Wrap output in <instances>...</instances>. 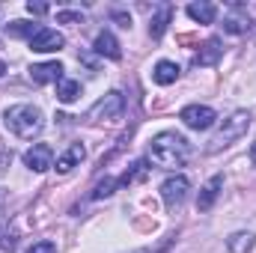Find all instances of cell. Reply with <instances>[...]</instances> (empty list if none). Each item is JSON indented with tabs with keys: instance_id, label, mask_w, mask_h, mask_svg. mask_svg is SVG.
I'll list each match as a JSON object with an SVG mask.
<instances>
[{
	"instance_id": "obj_17",
	"label": "cell",
	"mask_w": 256,
	"mask_h": 253,
	"mask_svg": "<svg viewBox=\"0 0 256 253\" xmlns=\"http://www.w3.org/2000/svg\"><path fill=\"white\" fill-rule=\"evenodd\" d=\"M188 15H191L194 21H200V24H212V21H214V15H218V6H214V3H206V0H200V3H191V6H188Z\"/></svg>"
},
{
	"instance_id": "obj_13",
	"label": "cell",
	"mask_w": 256,
	"mask_h": 253,
	"mask_svg": "<svg viewBox=\"0 0 256 253\" xmlns=\"http://www.w3.org/2000/svg\"><path fill=\"white\" fill-rule=\"evenodd\" d=\"M179 72H182V68H179L176 63L161 60V63L152 68V80H155V84H161V86H170V84H176V80H179Z\"/></svg>"
},
{
	"instance_id": "obj_28",
	"label": "cell",
	"mask_w": 256,
	"mask_h": 253,
	"mask_svg": "<svg viewBox=\"0 0 256 253\" xmlns=\"http://www.w3.org/2000/svg\"><path fill=\"white\" fill-rule=\"evenodd\" d=\"M250 161H254V164H256V143H254V146H250Z\"/></svg>"
},
{
	"instance_id": "obj_25",
	"label": "cell",
	"mask_w": 256,
	"mask_h": 253,
	"mask_svg": "<svg viewBox=\"0 0 256 253\" xmlns=\"http://www.w3.org/2000/svg\"><path fill=\"white\" fill-rule=\"evenodd\" d=\"M48 9H51V6H48V3H33V0H30V3H27V12H30V15H45V12H48Z\"/></svg>"
},
{
	"instance_id": "obj_2",
	"label": "cell",
	"mask_w": 256,
	"mask_h": 253,
	"mask_svg": "<svg viewBox=\"0 0 256 253\" xmlns=\"http://www.w3.org/2000/svg\"><path fill=\"white\" fill-rule=\"evenodd\" d=\"M3 122H6V128H9L15 137L33 140V137L45 128V114H42L39 108H33V104H12V108H6V114H3Z\"/></svg>"
},
{
	"instance_id": "obj_19",
	"label": "cell",
	"mask_w": 256,
	"mask_h": 253,
	"mask_svg": "<svg viewBox=\"0 0 256 253\" xmlns=\"http://www.w3.org/2000/svg\"><path fill=\"white\" fill-rule=\"evenodd\" d=\"M78 96H80V84H78V80H72V78H60V80H57V98H60L63 104H72Z\"/></svg>"
},
{
	"instance_id": "obj_16",
	"label": "cell",
	"mask_w": 256,
	"mask_h": 253,
	"mask_svg": "<svg viewBox=\"0 0 256 253\" xmlns=\"http://www.w3.org/2000/svg\"><path fill=\"white\" fill-rule=\"evenodd\" d=\"M220 54H224L220 39H208V42L202 45V51L194 57V66H214L218 60H220Z\"/></svg>"
},
{
	"instance_id": "obj_22",
	"label": "cell",
	"mask_w": 256,
	"mask_h": 253,
	"mask_svg": "<svg viewBox=\"0 0 256 253\" xmlns=\"http://www.w3.org/2000/svg\"><path fill=\"white\" fill-rule=\"evenodd\" d=\"M116 185H120V179H104V182H98L96 190H92V200H104V196H110Z\"/></svg>"
},
{
	"instance_id": "obj_24",
	"label": "cell",
	"mask_w": 256,
	"mask_h": 253,
	"mask_svg": "<svg viewBox=\"0 0 256 253\" xmlns=\"http://www.w3.org/2000/svg\"><path fill=\"white\" fill-rule=\"evenodd\" d=\"M57 21L60 24H84V15L80 12H57Z\"/></svg>"
},
{
	"instance_id": "obj_23",
	"label": "cell",
	"mask_w": 256,
	"mask_h": 253,
	"mask_svg": "<svg viewBox=\"0 0 256 253\" xmlns=\"http://www.w3.org/2000/svg\"><path fill=\"white\" fill-rule=\"evenodd\" d=\"M27 253H57V244L48 242V238H45V242H33V244L27 248Z\"/></svg>"
},
{
	"instance_id": "obj_20",
	"label": "cell",
	"mask_w": 256,
	"mask_h": 253,
	"mask_svg": "<svg viewBox=\"0 0 256 253\" xmlns=\"http://www.w3.org/2000/svg\"><path fill=\"white\" fill-rule=\"evenodd\" d=\"M6 30H9L12 36H24V39L30 42V39H33L39 30H42V24H36V21H33V24H30V21H12Z\"/></svg>"
},
{
	"instance_id": "obj_21",
	"label": "cell",
	"mask_w": 256,
	"mask_h": 253,
	"mask_svg": "<svg viewBox=\"0 0 256 253\" xmlns=\"http://www.w3.org/2000/svg\"><path fill=\"white\" fill-rule=\"evenodd\" d=\"M146 173H149V167H146L143 161H134V164H131V170H126V173H122V179H120V185H131V182H137V179H143Z\"/></svg>"
},
{
	"instance_id": "obj_9",
	"label": "cell",
	"mask_w": 256,
	"mask_h": 253,
	"mask_svg": "<svg viewBox=\"0 0 256 253\" xmlns=\"http://www.w3.org/2000/svg\"><path fill=\"white\" fill-rule=\"evenodd\" d=\"M254 24H250V15H248V9L244 6H232V12L224 18V30L226 33H232V36H238V33H248Z\"/></svg>"
},
{
	"instance_id": "obj_10",
	"label": "cell",
	"mask_w": 256,
	"mask_h": 253,
	"mask_svg": "<svg viewBox=\"0 0 256 253\" xmlns=\"http://www.w3.org/2000/svg\"><path fill=\"white\" fill-rule=\"evenodd\" d=\"M63 78V66L57 63H36V66H30V80L33 84H51V80H60Z\"/></svg>"
},
{
	"instance_id": "obj_29",
	"label": "cell",
	"mask_w": 256,
	"mask_h": 253,
	"mask_svg": "<svg viewBox=\"0 0 256 253\" xmlns=\"http://www.w3.org/2000/svg\"><path fill=\"white\" fill-rule=\"evenodd\" d=\"M137 253H158V250H152V248H143V250H137Z\"/></svg>"
},
{
	"instance_id": "obj_26",
	"label": "cell",
	"mask_w": 256,
	"mask_h": 253,
	"mask_svg": "<svg viewBox=\"0 0 256 253\" xmlns=\"http://www.w3.org/2000/svg\"><path fill=\"white\" fill-rule=\"evenodd\" d=\"M110 15H114V18L120 21V27H126V30L131 27V15H128V12H122V9H114Z\"/></svg>"
},
{
	"instance_id": "obj_14",
	"label": "cell",
	"mask_w": 256,
	"mask_h": 253,
	"mask_svg": "<svg viewBox=\"0 0 256 253\" xmlns=\"http://www.w3.org/2000/svg\"><path fill=\"white\" fill-rule=\"evenodd\" d=\"M170 18H173V6L170 3H161L158 12H155V18H152V24H149V36L152 39H161L164 30H167V24H170Z\"/></svg>"
},
{
	"instance_id": "obj_30",
	"label": "cell",
	"mask_w": 256,
	"mask_h": 253,
	"mask_svg": "<svg viewBox=\"0 0 256 253\" xmlns=\"http://www.w3.org/2000/svg\"><path fill=\"white\" fill-rule=\"evenodd\" d=\"M3 72H6V63H3V60H0V74H3Z\"/></svg>"
},
{
	"instance_id": "obj_5",
	"label": "cell",
	"mask_w": 256,
	"mask_h": 253,
	"mask_svg": "<svg viewBox=\"0 0 256 253\" xmlns=\"http://www.w3.org/2000/svg\"><path fill=\"white\" fill-rule=\"evenodd\" d=\"M188 190H191L188 176H170V179L161 185V200H164V206H167V208H176V206H182V202H185Z\"/></svg>"
},
{
	"instance_id": "obj_12",
	"label": "cell",
	"mask_w": 256,
	"mask_h": 253,
	"mask_svg": "<svg viewBox=\"0 0 256 253\" xmlns=\"http://www.w3.org/2000/svg\"><path fill=\"white\" fill-rule=\"evenodd\" d=\"M96 54H102V57H108V60H122L120 42H116L114 33H108V30H102V33L96 36Z\"/></svg>"
},
{
	"instance_id": "obj_18",
	"label": "cell",
	"mask_w": 256,
	"mask_h": 253,
	"mask_svg": "<svg viewBox=\"0 0 256 253\" xmlns=\"http://www.w3.org/2000/svg\"><path fill=\"white\" fill-rule=\"evenodd\" d=\"M256 244V232H232L226 238V248L230 253H248Z\"/></svg>"
},
{
	"instance_id": "obj_8",
	"label": "cell",
	"mask_w": 256,
	"mask_h": 253,
	"mask_svg": "<svg viewBox=\"0 0 256 253\" xmlns=\"http://www.w3.org/2000/svg\"><path fill=\"white\" fill-rule=\"evenodd\" d=\"M66 45L63 33H57V30H51V27H42L33 39H30V48L36 51V54H51V51H60Z\"/></svg>"
},
{
	"instance_id": "obj_15",
	"label": "cell",
	"mask_w": 256,
	"mask_h": 253,
	"mask_svg": "<svg viewBox=\"0 0 256 253\" xmlns=\"http://www.w3.org/2000/svg\"><path fill=\"white\" fill-rule=\"evenodd\" d=\"M220 185H224L220 176H212V179H208V185L200 190V200H196V208H200V212H208V208L214 206V200H218V194H220Z\"/></svg>"
},
{
	"instance_id": "obj_3",
	"label": "cell",
	"mask_w": 256,
	"mask_h": 253,
	"mask_svg": "<svg viewBox=\"0 0 256 253\" xmlns=\"http://www.w3.org/2000/svg\"><path fill=\"white\" fill-rule=\"evenodd\" d=\"M248 128H250V114H248V110H236L232 116L224 120V126L218 128V134L212 137L208 152H220V149L232 146L236 140H242V137L248 134Z\"/></svg>"
},
{
	"instance_id": "obj_11",
	"label": "cell",
	"mask_w": 256,
	"mask_h": 253,
	"mask_svg": "<svg viewBox=\"0 0 256 253\" xmlns=\"http://www.w3.org/2000/svg\"><path fill=\"white\" fill-rule=\"evenodd\" d=\"M84 158H86L84 143H68V149H66L63 155L57 158V173H72V170H74Z\"/></svg>"
},
{
	"instance_id": "obj_6",
	"label": "cell",
	"mask_w": 256,
	"mask_h": 253,
	"mask_svg": "<svg viewBox=\"0 0 256 253\" xmlns=\"http://www.w3.org/2000/svg\"><path fill=\"white\" fill-rule=\"evenodd\" d=\"M214 120H218V114L212 110V108H206V104H188L185 110H182V122L194 131H206V128L214 126Z\"/></svg>"
},
{
	"instance_id": "obj_7",
	"label": "cell",
	"mask_w": 256,
	"mask_h": 253,
	"mask_svg": "<svg viewBox=\"0 0 256 253\" xmlns=\"http://www.w3.org/2000/svg\"><path fill=\"white\" fill-rule=\"evenodd\" d=\"M24 164H27V170H33V173H45V170L54 167V149H51L48 143H36L33 149L24 152Z\"/></svg>"
},
{
	"instance_id": "obj_4",
	"label": "cell",
	"mask_w": 256,
	"mask_h": 253,
	"mask_svg": "<svg viewBox=\"0 0 256 253\" xmlns=\"http://www.w3.org/2000/svg\"><path fill=\"white\" fill-rule=\"evenodd\" d=\"M122 114H126V96H122L120 90H114V92H108L104 98H98V102L90 108L86 120H90V122H120Z\"/></svg>"
},
{
	"instance_id": "obj_1",
	"label": "cell",
	"mask_w": 256,
	"mask_h": 253,
	"mask_svg": "<svg viewBox=\"0 0 256 253\" xmlns=\"http://www.w3.org/2000/svg\"><path fill=\"white\" fill-rule=\"evenodd\" d=\"M188 155H191V143H188L182 134H176V131H161V134H155L152 143H149V158H152V164H158V167H164V170L182 167V164L188 161Z\"/></svg>"
},
{
	"instance_id": "obj_27",
	"label": "cell",
	"mask_w": 256,
	"mask_h": 253,
	"mask_svg": "<svg viewBox=\"0 0 256 253\" xmlns=\"http://www.w3.org/2000/svg\"><path fill=\"white\" fill-rule=\"evenodd\" d=\"M179 42H182V45H194V42H196V36H191V33H182V36H179Z\"/></svg>"
}]
</instances>
